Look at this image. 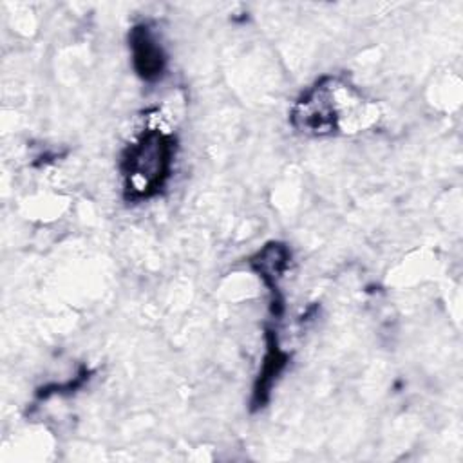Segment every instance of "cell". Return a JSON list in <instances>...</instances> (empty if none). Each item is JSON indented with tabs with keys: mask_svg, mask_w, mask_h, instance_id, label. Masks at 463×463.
Instances as JSON below:
<instances>
[{
	"mask_svg": "<svg viewBox=\"0 0 463 463\" xmlns=\"http://www.w3.org/2000/svg\"><path fill=\"white\" fill-rule=\"evenodd\" d=\"M291 260V251L284 242L271 241L264 244L255 255L250 257L248 264L250 268L262 279L266 288L271 293V298H279L280 289H279V280L286 273L288 266Z\"/></svg>",
	"mask_w": 463,
	"mask_h": 463,
	"instance_id": "cell-5",
	"label": "cell"
},
{
	"mask_svg": "<svg viewBox=\"0 0 463 463\" xmlns=\"http://www.w3.org/2000/svg\"><path fill=\"white\" fill-rule=\"evenodd\" d=\"M338 87L331 76L320 78L297 99L291 110V123L295 128L306 134L324 136L340 130L338 110Z\"/></svg>",
	"mask_w": 463,
	"mask_h": 463,
	"instance_id": "cell-2",
	"label": "cell"
},
{
	"mask_svg": "<svg viewBox=\"0 0 463 463\" xmlns=\"http://www.w3.org/2000/svg\"><path fill=\"white\" fill-rule=\"evenodd\" d=\"M177 141L159 128L143 130L121 156V174L125 179V197L143 201L157 195L168 183Z\"/></svg>",
	"mask_w": 463,
	"mask_h": 463,
	"instance_id": "cell-1",
	"label": "cell"
},
{
	"mask_svg": "<svg viewBox=\"0 0 463 463\" xmlns=\"http://www.w3.org/2000/svg\"><path fill=\"white\" fill-rule=\"evenodd\" d=\"M289 362V354L279 345V336L277 331L273 329H266V354L259 371V376L255 380L253 385V392H251V409L257 411L260 407H264L269 400L271 389L277 383V378L280 376V373L286 369Z\"/></svg>",
	"mask_w": 463,
	"mask_h": 463,
	"instance_id": "cell-4",
	"label": "cell"
},
{
	"mask_svg": "<svg viewBox=\"0 0 463 463\" xmlns=\"http://www.w3.org/2000/svg\"><path fill=\"white\" fill-rule=\"evenodd\" d=\"M132 65L143 81H157L166 71V54L154 29L148 24H137L128 34Z\"/></svg>",
	"mask_w": 463,
	"mask_h": 463,
	"instance_id": "cell-3",
	"label": "cell"
}]
</instances>
